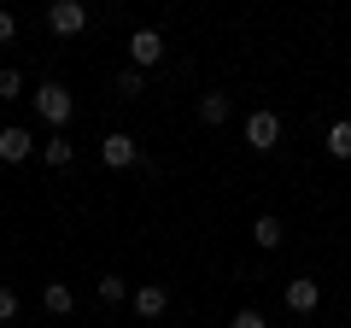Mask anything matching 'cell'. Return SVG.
Wrapping results in <instances>:
<instances>
[{"instance_id": "11", "label": "cell", "mask_w": 351, "mask_h": 328, "mask_svg": "<svg viewBox=\"0 0 351 328\" xmlns=\"http://www.w3.org/2000/svg\"><path fill=\"white\" fill-rule=\"evenodd\" d=\"M41 305H47L53 316H71L76 311V293L64 288V281H47V288H41Z\"/></svg>"}, {"instance_id": "1", "label": "cell", "mask_w": 351, "mask_h": 328, "mask_svg": "<svg viewBox=\"0 0 351 328\" xmlns=\"http://www.w3.org/2000/svg\"><path fill=\"white\" fill-rule=\"evenodd\" d=\"M29 100H36V117H41V124H53V135H59V129L71 124V112H76V100H71L64 82H41Z\"/></svg>"}, {"instance_id": "10", "label": "cell", "mask_w": 351, "mask_h": 328, "mask_svg": "<svg viewBox=\"0 0 351 328\" xmlns=\"http://www.w3.org/2000/svg\"><path fill=\"white\" fill-rule=\"evenodd\" d=\"M281 240H287V223H281L276 211H263L258 223H252V246H263V253H276Z\"/></svg>"}, {"instance_id": "17", "label": "cell", "mask_w": 351, "mask_h": 328, "mask_svg": "<svg viewBox=\"0 0 351 328\" xmlns=\"http://www.w3.org/2000/svg\"><path fill=\"white\" fill-rule=\"evenodd\" d=\"M12 316H18V288L0 281V323H12Z\"/></svg>"}, {"instance_id": "4", "label": "cell", "mask_w": 351, "mask_h": 328, "mask_svg": "<svg viewBox=\"0 0 351 328\" xmlns=\"http://www.w3.org/2000/svg\"><path fill=\"white\" fill-rule=\"evenodd\" d=\"M129 305H135V316H147V323H158V316L170 311V288H164V281H141V288L129 293Z\"/></svg>"}, {"instance_id": "13", "label": "cell", "mask_w": 351, "mask_h": 328, "mask_svg": "<svg viewBox=\"0 0 351 328\" xmlns=\"http://www.w3.org/2000/svg\"><path fill=\"white\" fill-rule=\"evenodd\" d=\"M76 159V147L64 135H53V141H41V164H53V170H64V164Z\"/></svg>"}, {"instance_id": "12", "label": "cell", "mask_w": 351, "mask_h": 328, "mask_svg": "<svg viewBox=\"0 0 351 328\" xmlns=\"http://www.w3.org/2000/svg\"><path fill=\"white\" fill-rule=\"evenodd\" d=\"M322 147L334 152V159H351V117H339V124H328V135H322Z\"/></svg>"}, {"instance_id": "5", "label": "cell", "mask_w": 351, "mask_h": 328, "mask_svg": "<svg viewBox=\"0 0 351 328\" xmlns=\"http://www.w3.org/2000/svg\"><path fill=\"white\" fill-rule=\"evenodd\" d=\"M276 141H281V117L276 112H252L246 117V147L252 152H276Z\"/></svg>"}, {"instance_id": "18", "label": "cell", "mask_w": 351, "mask_h": 328, "mask_svg": "<svg viewBox=\"0 0 351 328\" xmlns=\"http://www.w3.org/2000/svg\"><path fill=\"white\" fill-rule=\"evenodd\" d=\"M228 328H269V323H263V311H234Z\"/></svg>"}, {"instance_id": "15", "label": "cell", "mask_w": 351, "mask_h": 328, "mask_svg": "<svg viewBox=\"0 0 351 328\" xmlns=\"http://www.w3.org/2000/svg\"><path fill=\"white\" fill-rule=\"evenodd\" d=\"M117 94H123V100H141V94H147V71H135V65L117 71Z\"/></svg>"}, {"instance_id": "3", "label": "cell", "mask_w": 351, "mask_h": 328, "mask_svg": "<svg viewBox=\"0 0 351 328\" xmlns=\"http://www.w3.org/2000/svg\"><path fill=\"white\" fill-rule=\"evenodd\" d=\"M100 159H106V170H135V164H141V141L117 129V135L100 141Z\"/></svg>"}, {"instance_id": "2", "label": "cell", "mask_w": 351, "mask_h": 328, "mask_svg": "<svg viewBox=\"0 0 351 328\" xmlns=\"http://www.w3.org/2000/svg\"><path fill=\"white\" fill-rule=\"evenodd\" d=\"M47 30L53 36H82L88 30V6L82 0H53L47 6Z\"/></svg>"}, {"instance_id": "19", "label": "cell", "mask_w": 351, "mask_h": 328, "mask_svg": "<svg viewBox=\"0 0 351 328\" xmlns=\"http://www.w3.org/2000/svg\"><path fill=\"white\" fill-rule=\"evenodd\" d=\"M12 36H18V18H12V12H0V47H6Z\"/></svg>"}, {"instance_id": "6", "label": "cell", "mask_w": 351, "mask_h": 328, "mask_svg": "<svg viewBox=\"0 0 351 328\" xmlns=\"http://www.w3.org/2000/svg\"><path fill=\"white\" fill-rule=\"evenodd\" d=\"M158 59H164V36L158 30H135V36H129V65H135V71H152Z\"/></svg>"}, {"instance_id": "14", "label": "cell", "mask_w": 351, "mask_h": 328, "mask_svg": "<svg viewBox=\"0 0 351 328\" xmlns=\"http://www.w3.org/2000/svg\"><path fill=\"white\" fill-rule=\"evenodd\" d=\"M94 293H100V305H123L135 288H129L123 276H100V281H94Z\"/></svg>"}, {"instance_id": "16", "label": "cell", "mask_w": 351, "mask_h": 328, "mask_svg": "<svg viewBox=\"0 0 351 328\" xmlns=\"http://www.w3.org/2000/svg\"><path fill=\"white\" fill-rule=\"evenodd\" d=\"M18 94H24V76H18V71H0V100H18Z\"/></svg>"}, {"instance_id": "9", "label": "cell", "mask_w": 351, "mask_h": 328, "mask_svg": "<svg viewBox=\"0 0 351 328\" xmlns=\"http://www.w3.org/2000/svg\"><path fill=\"white\" fill-rule=\"evenodd\" d=\"M228 112H234V100H228L223 89L199 94V124H205V129H223V124H228Z\"/></svg>"}, {"instance_id": "7", "label": "cell", "mask_w": 351, "mask_h": 328, "mask_svg": "<svg viewBox=\"0 0 351 328\" xmlns=\"http://www.w3.org/2000/svg\"><path fill=\"white\" fill-rule=\"evenodd\" d=\"M29 152H36V135H29V129H18V124L0 129V164H24Z\"/></svg>"}, {"instance_id": "8", "label": "cell", "mask_w": 351, "mask_h": 328, "mask_svg": "<svg viewBox=\"0 0 351 328\" xmlns=\"http://www.w3.org/2000/svg\"><path fill=\"white\" fill-rule=\"evenodd\" d=\"M281 299H287V311H293V316H311L316 305H322V288H316L311 276H299V281H287V293H281Z\"/></svg>"}]
</instances>
